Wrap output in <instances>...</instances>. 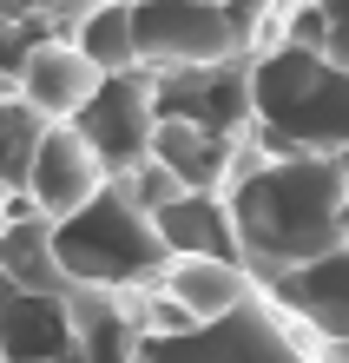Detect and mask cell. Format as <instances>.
Returning a JSON list of instances; mask_svg holds the SVG:
<instances>
[{
	"mask_svg": "<svg viewBox=\"0 0 349 363\" xmlns=\"http://www.w3.org/2000/svg\"><path fill=\"white\" fill-rule=\"evenodd\" d=\"M53 258H59V277L73 291H105V297H125V291H145L159 284L165 271V245L151 218L125 199V191L105 185L79 218L53 225Z\"/></svg>",
	"mask_w": 349,
	"mask_h": 363,
	"instance_id": "obj_2",
	"label": "cell"
},
{
	"mask_svg": "<svg viewBox=\"0 0 349 363\" xmlns=\"http://www.w3.org/2000/svg\"><path fill=\"white\" fill-rule=\"evenodd\" d=\"M151 231H159L165 258H237L231 211L211 191H178L165 211H151Z\"/></svg>",
	"mask_w": 349,
	"mask_h": 363,
	"instance_id": "obj_11",
	"label": "cell"
},
{
	"mask_svg": "<svg viewBox=\"0 0 349 363\" xmlns=\"http://www.w3.org/2000/svg\"><path fill=\"white\" fill-rule=\"evenodd\" d=\"M53 27H40L33 13H13V7H0V79L13 86V73H20V60H27L40 40H47Z\"/></svg>",
	"mask_w": 349,
	"mask_h": 363,
	"instance_id": "obj_14",
	"label": "cell"
},
{
	"mask_svg": "<svg viewBox=\"0 0 349 363\" xmlns=\"http://www.w3.org/2000/svg\"><path fill=\"white\" fill-rule=\"evenodd\" d=\"M0 363H7V357H0Z\"/></svg>",
	"mask_w": 349,
	"mask_h": 363,
	"instance_id": "obj_16",
	"label": "cell"
},
{
	"mask_svg": "<svg viewBox=\"0 0 349 363\" xmlns=\"http://www.w3.org/2000/svg\"><path fill=\"white\" fill-rule=\"evenodd\" d=\"M151 106H159V119H185V125H205V133H224V139L251 133V53L151 79Z\"/></svg>",
	"mask_w": 349,
	"mask_h": 363,
	"instance_id": "obj_6",
	"label": "cell"
},
{
	"mask_svg": "<svg viewBox=\"0 0 349 363\" xmlns=\"http://www.w3.org/2000/svg\"><path fill=\"white\" fill-rule=\"evenodd\" d=\"M151 125H159V106H151V79L145 73H105L99 93L79 106L73 133L99 152L105 179L132 172V165L151 152Z\"/></svg>",
	"mask_w": 349,
	"mask_h": 363,
	"instance_id": "obj_5",
	"label": "cell"
},
{
	"mask_svg": "<svg viewBox=\"0 0 349 363\" xmlns=\"http://www.w3.org/2000/svg\"><path fill=\"white\" fill-rule=\"evenodd\" d=\"M67 40L99 73H139V60H132V0H86L73 13Z\"/></svg>",
	"mask_w": 349,
	"mask_h": 363,
	"instance_id": "obj_12",
	"label": "cell"
},
{
	"mask_svg": "<svg viewBox=\"0 0 349 363\" xmlns=\"http://www.w3.org/2000/svg\"><path fill=\"white\" fill-rule=\"evenodd\" d=\"M244 139V133H237ZM237 139L224 133H205V125H185V119H159L151 125V165H165L171 179H178V191H224V172H231V152Z\"/></svg>",
	"mask_w": 349,
	"mask_h": 363,
	"instance_id": "obj_10",
	"label": "cell"
},
{
	"mask_svg": "<svg viewBox=\"0 0 349 363\" xmlns=\"http://www.w3.org/2000/svg\"><path fill=\"white\" fill-rule=\"evenodd\" d=\"M251 133L270 152L349 159V73H336L310 47L277 40L251 60Z\"/></svg>",
	"mask_w": 349,
	"mask_h": 363,
	"instance_id": "obj_1",
	"label": "cell"
},
{
	"mask_svg": "<svg viewBox=\"0 0 349 363\" xmlns=\"http://www.w3.org/2000/svg\"><path fill=\"white\" fill-rule=\"evenodd\" d=\"M290 47H310L336 73H349V0H310L303 13H290Z\"/></svg>",
	"mask_w": 349,
	"mask_h": 363,
	"instance_id": "obj_13",
	"label": "cell"
},
{
	"mask_svg": "<svg viewBox=\"0 0 349 363\" xmlns=\"http://www.w3.org/2000/svg\"><path fill=\"white\" fill-rule=\"evenodd\" d=\"M237 53H244V40L217 0H132V60L145 79L217 67Z\"/></svg>",
	"mask_w": 349,
	"mask_h": 363,
	"instance_id": "obj_3",
	"label": "cell"
},
{
	"mask_svg": "<svg viewBox=\"0 0 349 363\" xmlns=\"http://www.w3.org/2000/svg\"><path fill=\"white\" fill-rule=\"evenodd\" d=\"M99 79H105V73L73 47L67 33H47L27 60H20V73H13V99L27 106L40 125H73V119H79V106L99 93Z\"/></svg>",
	"mask_w": 349,
	"mask_h": 363,
	"instance_id": "obj_7",
	"label": "cell"
},
{
	"mask_svg": "<svg viewBox=\"0 0 349 363\" xmlns=\"http://www.w3.org/2000/svg\"><path fill=\"white\" fill-rule=\"evenodd\" d=\"M105 185L113 179H105L99 152L73 133V125H40L33 152H27V165H20V199H27L33 218L67 225V218H79V211L99 199Z\"/></svg>",
	"mask_w": 349,
	"mask_h": 363,
	"instance_id": "obj_4",
	"label": "cell"
},
{
	"mask_svg": "<svg viewBox=\"0 0 349 363\" xmlns=\"http://www.w3.org/2000/svg\"><path fill=\"white\" fill-rule=\"evenodd\" d=\"M217 7L231 13V27H237V40H244V53L257 47V40H264V27H270V20L283 13L277 0H217Z\"/></svg>",
	"mask_w": 349,
	"mask_h": 363,
	"instance_id": "obj_15",
	"label": "cell"
},
{
	"mask_svg": "<svg viewBox=\"0 0 349 363\" xmlns=\"http://www.w3.org/2000/svg\"><path fill=\"white\" fill-rule=\"evenodd\" d=\"M264 297L290 324H303L310 337H349V245L297 264L290 277H277Z\"/></svg>",
	"mask_w": 349,
	"mask_h": 363,
	"instance_id": "obj_8",
	"label": "cell"
},
{
	"mask_svg": "<svg viewBox=\"0 0 349 363\" xmlns=\"http://www.w3.org/2000/svg\"><path fill=\"white\" fill-rule=\"evenodd\" d=\"M159 291L191 317V330H211V324L237 317L257 297V277L237 264V258H165Z\"/></svg>",
	"mask_w": 349,
	"mask_h": 363,
	"instance_id": "obj_9",
	"label": "cell"
}]
</instances>
